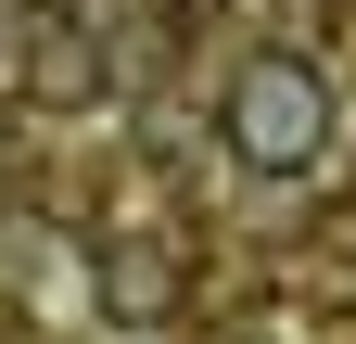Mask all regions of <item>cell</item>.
<instances>
[{
	"label": "cell",
	"instance_id": "obj_2",
	"mask_svg": "<svg viewBox=\"0 0 356 344\" xmlns=\"http://www.w3.org/2000/svg\"><path fill=\"white\" fill-rule=\"evenodd\" d=\"M165 293H178V281H165V255H153V242H127V255H115V306H127V319H165Z\"/></svg>",
	"mask_w": 356,
	"mask_h": 344
},
{
	"label": "cell",
	"instance_id": "obj_1",
	"mask_svg": "<svg viewBox=\"0 0 356 344\" xmlns=\"http://www.w3.org/2000/svg\"><path fill=\"white\" fill-rule=\"evenodd\" d=\"M229 141H242L254 166H293L305 141H318V90H305L293 64H254V77H242V102H229Z\"/></svg>",
	"mask_w": 356,
	"mask_h": 344
},
{
	"label": "cell",
	"instance_id": "obj_3",
	"mask_svg": "<svg viewBox=\"0 0 356 344\" xmlns=\"http://www.w3.org/2000/svg\"><path fill=\"white\" fill-rule=\"evenodd\" d=\"M26 90H38V102H76V90H89V64H76V38H38V64H26Z\"/></svg>",
	"mask_w": 356,
	"mask_h": 344
}]
</instances>
